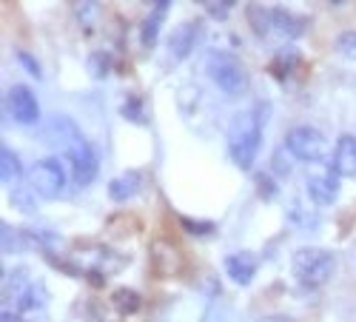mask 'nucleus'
<instances>
[{
    "label": "nucleus",
    "instance_id": "393cba45",
    "mask_svg": "<svg viewBox=\"0 0 356 322\" xmlns=\"http://www.w3.org/2000/svg\"><path fill=\"white\" fill-rule=\"evenodd\" d=\"M0 322H26V319H23L20 314H15V311H9V308H6L3 314H0Z\"/></svg>",
    "mask_w": 356,
    "mask_h": 322
},
{
    "label": "nucleus",
    "instance_id": "cd10ccee",
    "mask_svg": "<svg viewBox=\"0 0 356 322\" xmlns=\"http://www.w3.org/2000/svg\"><path fill=\"white\" fill-rule=\"evenodd\" d=\"M331 3H342V0H331Z\"/></svg>",
    "mask_w": 356,
    "mask_h": 322
},
{
    "label": "nucleus",
    "instance_id": "6e6552de",
    "mask_svg": "<svg viewBox=\"0 0 356 322\" xmlns=\"http://www.w3.org/2000/svg\"><path fill=\"white\" fill-rule=\"evenodd\" d=\"M202 35H205L202 20H188L183 26H177L168 38V51H171L174 61H186V57L200 46Z\"/></svg>",
    "mask_w": 356,
    "mask_h": 322
},
{
    "label": "nucleus",
    "instance_id": "6ab92c4d",
    "mask_svg": "<svg viewBox=\"0 0 356 322\" xmlns=\"http://www.w3.org/2000/svg\"><path fill=\"white\" fill-rule=\"evenodd\" d=\"M123 117L126 120H131V123H148L145 120V106H143V97H137V95H129L126 97V103H123Z\"/></svg>",
    "mask_w": 356,
    "mask_h": 322
},
{
    "label": "nucleus",
    "instance_id": "bb28decb",
    "mask_svg": "<svg viewBox=\"0 0 356 322\" xmlns=\"http://www.w3.org/2000/svg\"><path fill=\"white\" fill-rule=\"evenodd\" d=\"M88 322H106V319H100V316H92V319H88Z\"/></svg>",
    "mask_w": 356,
    "mask_h": 322
},
{
    "label": "nucleus",
    "instance_id": "dca6fc26",
    "mask_svg": "<svg viewBox=\"0 0 356 322\" xmlns=\"http://www.w3.org/2000/svg\"><path fill=\"white\" fill-rule=\"evenodd\" d=\"M111 305H114V311H117V314L131 316V314H137V311H140L143 300H140L137 291H131V288H117L114 294H111Z\"/></svg>",
    "mask_w": 356,
    "mask_h": 322
},
{
    "label": "nucleus",
    "instance_id": "1a4fd4ad",
    "mask_svg": "<svg viewBox=\"0 0 356 322\" xmlns=\"http://www.w3.org/2000/svg\"><path fill=\"white\" fill-rule=\"evenodd\" d=\"M308 197L314 206H331L339 197V174H334L331 168L308 174Z\"/></svg>",
    "mask_w": 356,
    "mask_h": 322
},
{
    "label": "nucleus",
    "instance_id": "f8f14e48",
    "mask_svg": "<svg viewBox=\"0 0 356 322\" xmlns=\"http://www.w3.org/2000/svg\"><path fill=\"white\" fill-rule=\"evenodd\" d=\"M331 171L339 177H356V137L342 134L331 154Z\"/></svg>",
    "mask_w": 356,
    "mask_h": 322
},
{
    "label": "nucleus",
    "instance_id": "20e7f679",
    "mask_svg": "<svg viewBox=\"0 0 356 322\" xmlns=\"http://www.w3.org/2000/svg\"><path fill=\"white\" fill-rule=\"evenodd\" d=\"M63 152H66V160H69V168H72L74 186L77 188L92 186L97 171H100V160H97V152L92 149V143H88L83 134H77Z\"/></svg>",
    "mask_w": 356,
    "mask_h": 322
},
{
    "label": "nucleus",
    "instance_id": "423d86ee",
    "mask_svg": "<svg viewBox=\"0 0 356 322\" xmlns=\"http://www.w3.org/2000/svg\"><path fill=\"white\" fill-rule=\"evenodd\" d=\"M285 149L302 163H316L322 160L328 143H325V134L314 126H296L285 134Z\"/></svg>",
    "mask_w": 356,
    "mask_h": 322
},
{
    "label": "nucleus",
    "instance_id": "aec40b11",
    "mask_svg": "<svg viewBox=\"0 0 356 322\" xmlns=\"http://www.w3.org/2000/svg\"><path fill=\"white\" fill-rule=\"evenodd\" d=\"M334 49L345 57V61H356V32H342V35H337Z\"/></svg>",
    "mask_w": 356,
    "mask_h": 322
},
{
    "label": "nucleus",
    "instance_id": "ddd939ff",
    "mask_svg": "<svg viewBox=\"0 0 356 322\" xmlns=\"http://www.w3.org/2000/svg\"><path fill=\"white\" fill-rule=\"evenodd\" d=\"M140 183H143L140 171H126V174H120V177H114L108 183V197L114 202H126V200H131L140 191Z\"/></svg>",
    "mask_w": 356,
    "mask_h": 322
},
{
    "label": "nucleus",
    "instance_id": "f257e3e1",
    "mask_svg": "<svg viewBox=\"0 0 356 322\" xmlns=\"http://www.w3.org/2000/svg\"><path fill=\"white\" fill-rule=\"evenodd\" d=\"M268 103H257L254 108H243L231 117L225 145H228V157L236 168L248 171L257 163L259 145H262V131L268 123Z\"/></svg>",
    "mask_w": 356,
    "mask_h": 322
},
{
    "label": "nucleus",
    "instance_id": "0eeeda50",
    "mask_svg": "<svg viewBox=\"0 0 356 322\" xmlns=\"http://www.w3.org/2000/svg\"><path fill=\"white\" fill-rule=\"evenodd\" d=\"M6 114L17 126H35L40 123V103L29 86H12L6 92Z\"/></svg>",
    "mask_w": 356,
    "mask_h": 322
},
{
    "label": "nucleus",
    "instance_id": "4be33fe9",
    "mask_svg": "<svg viewBox=\"0 0 356 322\" xmlns=\"http://www.w3.org/2000/svg\"><path fill=\"white\" fill-rule=\"evenodd\" d=\"M180 225L188 234H194V237H202V234H214V228H217L211 220H191V217H180Z\"/></svg>",
    "mask_w": 356,
    "mask_h": 322
},
{
    "label": "nucleus",
    "instance_id": "f03ea898",
    "mask_svg": "<svg viewBox=\"0 0 356 322\" xmlns=\"http://www.w3.org/2000/svg\"><path fill=\"white\" fill-rule=\"evenodd\" d=\"M334 268H337V259L325 248H300L293 251V259H291V274L302 288H322L334 277Z\"/></svg>",
    "mask_w": 356,
    "mask_h": 322
},
{
    "label": "nucleus",
    "instance_id": "4468645a",
    "mask_svg": "<svg viewBox=\"0 0 356 322\" xmlns=\"http://www.w3.org/2000/svg\"><path fill=\"white\" fill-rule=\"evenodd\" d=\"M152 257H154L157 274H163V277H174L177 268H180V254H177L174 245L165 243V240H160V243L152 245Z\"/></svg>",
    "mask_w": 356,
    "mask_h": 322
},
{
    "label": "nucleus",
    "instance_id": "9d476101",
    "mask_svg": "<svg viewBox=\"0 0 356 322\" xmlns=\"http://www.w3.org/2000/svg\"><path fill=\"white\" fill-rule=\"evenodd\" d=\"M268 26L271 32L280 35V38H288V40H296L308 32V17L302 15H293L288 9H268Z\"/></svg>",
    "mask_w": 356,
    "mask_h": 322
},
{
    "label": "nucleus",
    "instance_id": "5701e85b",
    "mask_svg": "<svg viewBox=\"0 0 356 322\" xmlns=\"http://www.w3.org/2000/svg\"><path fill=\"white\" fill-rule=\"evenodd\" d=\"M15 57H17V63H23V66H26V72L32 74V77H38V80L43 77V66H40V63H38L35 57L29 54L26 49H17V54H15Z\"/></svg>",
    "mask_w": 356,
    "mask_h": 322
},
{
    "label": "nucleus",
    "instance_id": "2eb2a0df",
    "mask_svg": "<svg viewBox=\"0 0 356 322\" xmlns=\"http://www.w3.org/2000/svg\"><path fill=\"white\" fill-rule=\"evenodd\" d=\"M20 177H23L20 157L9 149V145H3V149H0V180L6 186H15V183H20Z\"/></svg>",
    "mask_w": 356,
    "mask_h": 322
},
{
    "label": "nucleus",
    "instance_id": "a878e982",
    "mask_svg": "<svg viewBox=\"0 0 356 322\" xmlns=\"http://www.w3.org/2000/svg\"><path fill=\"white\" fill-rule=\"evenodd\" d=\"M262 322H291V319L288 316H265Z\"/></svg>",
    "mask_w": 356,
    "mask_h": 322
},
{
    "label": "nucleus",
    "instance_id": "7ed1b4c3",
    "mask_svg": "<svg viewBox=\"0 0 356 322\" xmlns=\"http://www.w3.org/2000/svg\"><path fill=\"white\" fill-rule=\"evenodd\" d=\"M209 74L217 83V89L222 95H228V97H240L248 89V72H245V66L236 61L234 54L214 51L209 57Z\"/></svg>",
    "mask_w": 356,
    "mask_h": 322
},
{
    "label": "nucleus",
    "instance_id": "412c9836",
    "mask_svg": "<svg viewBox=\"0 0 356 322\" xmlns=\"http://www.w3.org/2000/svg\"><path fill=\"white\" fill-rule=\"evenodd\" d=\"M88 72H92L95 77H106L111 72V57L106 51H95L92 57H88Z\"/></svg>",
    "mask_w": 356,
    "mask_h": 322
},
{
    "label": "nucleus",
    "instance_id": "f3484780",
    "mask_svg": "<svg viewBox=\"0 0 356 322\" xmlns=\"http://www.w3.org/2000/svg\"><path fill=\"white\" fill-rule=\"evenodd\" d=\"M163 17H165V9H152V15H148L145 20H143V29H140V40H143V46L145 49H152L154 43H157V35H160V23H163Z\"/></svg>",
    "mask_w": 356,
    "mask_h": 322
},
{
    "label": "nucleus",
    "instance_id": "a211bd4d",
    "mask_svg": "<svg viewBox=\"0 0 356 322\" xmlns=\"http://www.w3.org/2000/svg\"><path fill=\"white\" fill-rule=\"evenodd\" d=\"M296 63H300V54H296V49H282V51L274 57V72H277L280 77H285V74H291V72L296 69Z\"/></svg>",
    "mask_w": 356,
    "mask_h": 322
},
{
    "label": "nucleus",
    "instance_id": "39448f33",
    "mask_svg": "<svg viewBox=\"0 0 356 322\" xmlns=\"http://www.w3.org/2000/svg\"><path fill=\"white\" fill-rule=\"evenodd\" d=\"M29 186L43 200H57L66 188V168L60 160L43 157L29 168Z\"/></svg>",
    "mask_w": 356,
    "mask_h": 322
},
{
    "label": "nucleus",
    "instance_id": "9b49d317",
    "mask_svg": "<svg viewBox=\"0 0 356 322\" xmlns=\"http://www.w3.org/2000/svg\"><path fill=\"white\" fill-rule=\"evenodd\" d=\"M222 268H225V274L231 277V282H236V285H251L254 277H257V257H254L251 251H234V254L225 257Z\"/></svg>",
    "mask_w": 356,
    "mask_h": 322
},
{
    "label": "nucleus",
    "instance_id": "b1692460",
    "mask_svg": "<svg viewBox=\"0 0 356 322\" xmlns=\"http://www.w3.org/2000/svg\"><path fill=\"white\" fill-rule=\"evenodd\" d=\"M231 6H234V0H214V3H209V12H211L217 20H222V17L231 12Z\"/></svg>",
    "mask_w": 356,
    "mask_h": 322
}]
</instances>
